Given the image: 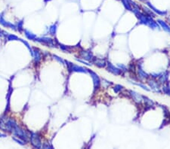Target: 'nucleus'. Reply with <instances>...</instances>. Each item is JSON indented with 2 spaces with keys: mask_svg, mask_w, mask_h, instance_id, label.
<instances>
[{
  "mask_svg": "<svg viewBox=\"0 0 170 149\" xmlns=\"http://www.w3.org/2000/svg\"><path fill=\"white\" fill-rule=\"evenodd\" d=\"M30 141L32 145H33L35 148H39L41 147V141H40V139H39L38 135L36 133H31Z\"/></svg>",
  "mask_w": 170,
  "mask_h": 149,
  "instance_id": "obj_1",
  "label": "nucleus"
},
{
  "mask_svg": "<svg viewBox=\"0 0 170 149\" xmlns=\"http://www.w3.org/2000/svg\"><path fill=\"white\" fill-rule=\"evenodd\" d=\"M24 32H25V36L26 37L30 40H36V36L35 34H33V32H31L30 31L27 30H24Z\"/></svg>",
  "mask_w": 170,
  "mask_h": 149,
  "instance_id": "obj_2",
  "label": "nucleus"
},
{
  "mask_svg": "<svg viewBox=\"0 0 170 149\" xmlns=\"http://www.w3.org/2000/svg\"><path fill=\"white\" fill-rule=\"evenodd\" d=\"M33 56H34L36 62H38L39 60H40V55H39V53L38 51L35 50L34 51H33Z\"/></svg>",
  "mask_w": 170,
  "mask_h": 149,
  "instance_id": "obj_3",
  "label": "nucleus"
},
{
  "mask_svg": "<svg viewBox=\"0 0 170 149\" xmlns=\"http://www.w3.org/2000/svg\"><path fill=\"white\" fill-rule=\"evenodd\" d=\"M8 41H20V39L14 35H8Z\"/></svg>",
  "mask_w": 170,
  "mask_h": 149,
  "instance_id": "obj_4",
  "label": "nucleus"
},
{
  "mask_svg": "<svg viewBox=\"0 0 170 149\" xmlns=\"http://www.w3.org/2000/svg\"><path fill=\"white\" fill-rule=\"evenodd\" d=\"M13 140H14V141H15L16 142H17V143H18V144H20L21 145H23L25 144V143H24V142H23V141H21L20 139H16V138H15V137L13 138Z\"/></svg>",
  "mask_w": 170,
  "mask_h": 149,
  "instance_id": "obj_5",
  "label": "nucleus"
},
{
  "mask_svg": "<svg viewBox=\"0 0 170 149\" xmlns=\"http://www.w3.org/2000/svg\"><path fill=\"white\" fill-rule=\"evenodd\" d=\"M0 136H1V137H6V135H5V134L0 133Z\"/></svg>",
  "mask_w": 170,
  "mask_h": 149,
  "instance_id": "obj_6",
  "label": "nucleus"
},
{
  "mask_svg": "<svg viewBox=\"0 0 170 149\" xmlns=\"http://www.w3.org/2000/svg\"><path fill=\"white\" fill-rule=\"evenodd\" d=\"M0 17H1V15H0Z\"/></svg>",
  "mask_w": 170,
  "mask_h": 149,
  "instance_id": "obj_7",
  "label": "nucleus"
}]
</instances>
